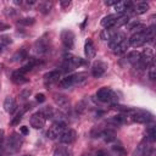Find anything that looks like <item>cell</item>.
<instances>
[{"label": "cell", "instance_id": "6da1fadb", "mask_svg": "<svg viewBox=\"0 0 156 156\" xmlns=\"http://www.w3.org/2000/svg\"><path fill=\"white\" fill-rule=\"evenodd\" d=\"M130 121L133 122H136V123H149L154 119V116L145 111V110H140V108H134V107H130L129 112L126 113Z\"/></svg>", "mask_w": 156, "mask_h": 156}, {"label": "cell", "instance_id": "7a4b0ae2", "mask_svg": "<svg viewBox=\"0 0 156 156\" xmlns=\"http://www.w3.org/2000/svg\"><path fill=\"white\" fill-rule=\"evenodd\" d=\"M84 65V60L78 57V56H74L72 54H65L63 55V62H62V68L65 72L67 71H72L79 66H83Z\"/></svg>", "mask_w": 156, "mask_h": 156}, {"label": "cell", "instance_id": "3957f363", "mask_svg": "<svg viewBox=\"0 0 156 156\" xmlns=\"http://www.w3.org/2000/svg\"><path fill=\"white\" fill-rule=\"evenodd\" d=\"M96 98L101 102H116L118 100L116 93L111 88H107V87H104V88L99 89L96 91Z\"/></svg>", "mask_w": 156, "mask_h": 156}, {"label": "cell", "instance_id": "277c9868", "mask_svg": "<svg viewBox=\"0 0 156 156\" xmlns=\"http://www.w3.org/2000/svg\"><path fill=\"white\" fill-rule=\"evenodd\" d=\"M65 130H66V123L62 121H56L49 128V130L46 132V135L49 139H58Z\"/></svg>", "mask_w": 156, "mask_h": 156}, {"label": "cell", "instance_id": "5b68a950", "mask_svg": "<svg viewBox=\"0 0 156 156\" xmlns=\"http://www.w3.org/2000/svg\"><path fill=\"white\" fill-rule=\"evenodd\" d=\"M22 144H23V138H22V135H20L18 133H12L11 136H9V139H7L6 146H7V150H9V151H11V152H17V151H20Z\"/></svg>", "mask_w": 156, "mask_h": 156}, {"label": "cell", "instance_id": "8992f818", "mask_svg": "<svg viewBox=\"0 0 156 156\" xmlns=\"http://www.w3.org/2000/svg\"><path fill=\"white\" fill-rule=\"evenodd\" d=\"M152 61H154V52H152L151 49L147 48V49H145V50L140 54V60H139V62H138L136 66H138L139 68L144 69V68H147Z\"/></svg>", "mask_w": 156, "mask_h": 156}, {"label": "cell", "instance_id": "52a82bcc", "mask_svg": "<svg viewBox=\"0 0 156 156\" xmlns=\"http://www.w3.org/2000/svg\"><path fill=\"white\" fill-rule=\"evenodd\" d=\"M52 99H54V102L58 106V108L61 111H65V112L69 111L71 102H69V99L66 95H63V94H54Z\"/></svg>", "mask_w": 156, "mask_h": 156}, {"label": "cell", "instance_id": "ba28073f", "mask_svg": "<svg viewBox=\"0 0 156 156\" xmlns=\"http://www.w3.org/2000/svg\"><path fill=\"white\" fill-rule=\"evenodd\" d=\"M61 41L63 44V46L66 49H72L73 45H74V34L72 30H68V29H63L61 32Z\"/></svg>", "mask_w": 156, "mask_h": 156}, {"label": "cell", "instance_id": "9c48e42d", "mask_svg": "<svg viewBox=\"0 0 156 156\" xmlns=\"http://www.w3.org/2000/svg\"><path fill=\"white\" fill-rule=\"evenodd\" d=\"M106 71H107V63L104 62V61H101V60L95 61L94 65H93V67H91V74L95 78L102 77Z\"/></svg>", "mask_w": 156, "mask_h": 156}, {"label": "cell", "instance_id": "30bf717a", "mask_svg": "<svg viewBox=\"0 0 156 156\" xmlns=\"http://www.w3.org/2000/svg\"><path fill=\"white\" fill-rule=\"evenodd\" d=\"M45 122H46V119H45V117L43 116V113H41L40 111L33 113V115L30 116V119H29L30 126H32L33 128H35V129H41V128L45 126Z\"/></svg>", "mask_w": 156, "mask_h": 156}, {"label": "cell", "instance_id": "8fae6325", "mask_svg": "<svg viewBox=\"0 0 156 156\" xmlns=\"http://www.w3.org/2000/svg\"><path fill=\"white\" fill-rule=\"evenodd\" d=\"M76 139H77V133H76V130H73V129H66V130L61 134V136L58 138L60 143H61V144H66V145L73 144V143L76 141Z\"/></svg>", "mask_w": 156, "mask_h": 156}, {"label": "cell", "instance_id": "7c38bea8", "mask_svg": "<svg viewBox=\"0 0 156 156\" xmlns=\"http://www.w3.org/2000/svg\"><path fill=\"white\" fill-rule=\"evenodd\" d=\"M48 49H49V41L45 38H40L34 44V52L38 54V55H41V54L46 52Z\"/></svg>", "mask_w": 156, "mask_h": 156}, {"label": "cell", "instance_id": "4fadbf2b", "mask_svg": "<svg viewBox=\"0 0 156 156\" xmlns=\"http://www.w3.org/2000/svg\"><path fill=\"white\" fill-rule=\"evenodd\" d=\"M60 76H61V71H60V69L50 71V72H48V73L44 74V82H45L46 85H48V84L50 85V84L57 82L58 78H60Z\"/></svg>", "mask_w": 156, "mask_h": 156}, {"label": "cell", "instance_id": "5bb4252c", "mask_svg": "<svg viewBox=\"0 0 156 156\" xmlns=\"http://www.w3.org/2000/svg\"><path fill=\"white\" fill-rule=\"evenodd\" d=\"M119 16H121V15H118V13H112V15L105 16V17L101 20V26L105 27V28H113V26H115L117 18H118Z\"/></svg>", "mask_w": 156, "mask_h": 156}, {"label": "cell", "instance_id": "9a60e30c", "mask_svg": "<svg viewBox=\"0 0 156 156\" xmlns=\"http://www.w3.org/2000/svg\"><path fill=\"white\" fill-rule=\"evenodd\" d=\"M84 54H85L87 58H94L95 57L96 49H95V45H94L91 39H87V41L84 44Z\"/></svg>", "mask_w": 156, "mask_h": 156}, {"label": "cell", "instance_id": "2e32d148", "mask_svg": "<svg viewBox=\"0 0 156 156\" xmlns=\"http://www.w3.org/2000/svg\"><path fill=\"white\" fill-rule=\"evenodd\" d=\"M132 6H133V2H130V1H117L115 4V10H116V13L123 15L124 12L130 10Z\"/></svg>", "mask_w": 156, "mask_h": 156}, {"label": "cell", "instance_id": "e0dca14e", "mask_svg": "<svg viewBox=\"0 0 156 156\" xmlns=\"http://www.w3.org/2000/svg\"><path fill=\"white\" fill-rule=\"evenodd\" d=\"M4 108L7 113H13L16 110H17V102L11 96H7L4 101Z\"/></svg>", "mask_w": 156, "mask_h": 156}, {"label": "cell", "instance_id": "ac0fdd59", "mask_svg": "<svg viewBox=\"0 0 156 156\" xmlns=\"http://www.w3.org/2000/svg\"><path fill=\"white\" fill-rule=\"evenodd\" d=\"M130 10L133 11L134 15H143L149 10V4L144 2V1H140V2H136L135 5H133Z\"/></svg>", "mask_w": 156, "mask_h": 156}, {"label": "cell", "instance_id": "d6986e66", "mask_svg": "<svg viewBox=\"0 0 156 156\" xmlns=\"http://www.w3.org/2000/svg\"><path fill=\"white\" fill-rule=\"evenodd\" d=\"M128 48H129V41H128V39L126 38L123 41H121L119 44H117V45H116L115 48H112L111 50H112L113 54H116V55H121V54L126 52Z\"/></svg>", "mask_w": 156, "mask_h": 156}, {"label": "cell", "instance_id": "ffe728a7", "mask_svg": "<svg viewBox=\"0 0 156 156\" xmlns=\"http://www.w3.org/2000/svg\"><path fill=\"white\" fill-rule=\"evenodd\" d=\"M124 39H126V34H124V33H121V32H117V33L111 38V40L108 41V46H110V49L115 48L117 44H119V43L123 41Z\"/></svg>", "mask_w": 156, "mask_h": 156}, {"label": "cell", "instance_id": "44dd1931", "mask_svg": "<svg viewBox=\"0 0 156 156\" xmlns=\"http://www.w3.org/2000/svg\"><path fill=\"white\" fill-rule=\"evenodd\" d=\"M72 155H73V152L68 146L60 145L54 150V156H72Z\"/></svg>", "mask_w": 156, "mask_h": 156}, {"label": "cell", "instance_id": "7402d4cb", "mask_svg": "<svg viewBox=\"0 0 156 156\" xmlns=\"http://www.w3.org/2000/svg\"><path fill=\"white\" fill-rule=\"evenodd\" d=\"M12 80L16 83V84H23V83H26L27 82V78H26V74L24 73H22L20 69H17V71H15L13 73H12Z\"/></svg>", "mask_w": 156, "mask_h": 156}, {"label": "cell", "instance_id": "603a6c76", "mask_svg": "<svg viewBox=\"0 0 156 156\" xmlns=\"http://www.w3.org/2000/svg\"><path fill=\"white\" fill-rule=\"evenodd\" d=\"M73 79H74V85H83L88 80V74L85 72H78L73 74Z\"/></svg>", "mask_w": 156, "mask_h": 156}, {"label": "cell", "instance_id": "cb8c5ba5", "mask_svg": "<svg viewBox=\"0 0 156 156\" xmlns=\"http://www.w3.org/2000/svg\"><path fill=\"white\" fill-rule=\"evenodd\" d=\"M38 9H39V11H40L41 13L46 15V13H49V12L51 11V9H52V2H51V1H40L39 5H38Z\"/></svg>", "mask_w": 156, "mask_h": 156}, {"label": "cell", "instance_id": "d4e9b609", "mask_svg": "<svg viewBox=\"0 0 156 156\" xmlns=\"http://www.w3.org/2000/svg\"><path fill=\"white\" fill-rule=\"evenodd\" d=\"M139 60H140V52H139V51H130V52L127 55V61H128L129 63L134 65V66L138 65Z\"/></svg>", "mask_w": 156, "mask_h": 156}, {"label": "cell", "instance_id": "484cf974", "mask_svg": "<svg viewBox=\"0 0 156 156\" xmlns=\"http://www.w3.org/2000/svg\"><path fill=\"white\" fill-rule=\"evenodd\" d=\"M116 33H117V32H116L113 28H105V29L100 33V37H101L102 40H107V41H110L111 38H112Z\"/></svg>", "mask_w": 156, "mask_h": 156}, {"label": "cell", "instance_id": "4316f807", "mask_svg": "<svg viewBox=\"0 0 156 156\" xmlns=\"http://www.w3.org/2000/svg\"><path fill=\"white\" fill-rule=\"evenodd\" d=\"M40 112L43 113V116L45 117V119H51V118H54L55 115H56V111H55L51 106H45V107H43V108L40 110Z\"/></svg>", "mask_w": 156, "mask_h": 156}, {"label": "cell", "instance_id": "83f0119b", "mask_svg": "<svg viewBox=\"0 0 156 156\" xmlns=\"http://www.w3.org/2000/svg\"><path fill=\"white\" fill-rule=\"evenodd\" d=\"M73 85H74L73 74H69V76H67L60 80V87H62V88H71Z\"/></svg>", "mask_w": 156, "mask_h": 156}, {"label": "cell", "instance_id": "f1b7e54d", "mask_svg": "<svg viewBox=\"0 0 156 156\" xmlns=\"http://www.w3.org/2000/svg\"><path fill=\"white\" fill-rule=\"evenodd\" d=\"M24 58H27V51H26L24 49H20L18 51H16V52L13 54L11 61H12V62H18V61H22V60H24Z\"/></svg>", "mask_w": 156, "mask_h": 156}, {"label": "cell", "instance_id": "f546056e", "mask_svg": "<svg viewBox=\"0 0 156 156\" xmlns=\"http://www.w3.org/2000/svg\"><path fill=\"white\" fill-rule=\"evenodd\" d=\"M129 22V17L126 15V13H123V15H121L118 18H117V21H116V23H115V26H113V29L117 27H121V26H123V24H127Z\"/></svg>", "mask_w": 156, "mask_h": 156}, {"label": "cell", "instance_id": "4dcf8cb0", "mask_svg": "<svg viewBox=\"0 0 156 156\" xmlns=\"http://www.w3.org/2000/svg\"><path fill=\"white\" fill-rule=\"evenodd\" d=\"M100 135H102L106 141H112V140L116 139V134H115V132H113L112 129H106V130L101 132Z\"/></svg>", "mask_w": 156, "mask_h": 156}, {"label": "cell", "instance_id": "1f68e13d", "mask_svg": "<svg viewBox=\"0 0 156 156\" xmlns=\"http://www.w3.org/2000/svg\"><path fill=\"white\" fill-rule=\"evenodd\" d=\"M156 140V132H155V127H150L146 130V141L149 143H154Z\"/></svg>", "mask_w": 156, "mask_h": 156}, {"label": "cell", "instance_id": "d6a6232c", "mask_svg": "<svg viewBox=\"0 0 156 156\" xmlns=\"http://www.w3.org/2000/svg\"><path fill=\"white\" fill-rule=\"evenodd\" d=\"M112 150L115 154H117V156H126V154H127V151L124 150V147L121 144H115L112 146Z\"/></svg>", "mask_w": 156, "mask_h": 156}, {"label": "cell", "instance_id": "836d02e7", "mask_svg": "<svg viewBox=\"0 0 156 156\" xmlns=\"http://www.w3.org/2000/svg\"><path fill=\"white\" fill-rule=\"evenodd\" d=\"M34 22H35V20H34L33 17L21 18V20H18V21H17V23H18V24H21V26H32V24H34Z\"/></svg>", "mask_w": 156, "mask_h": 156}, {"label": "cell", "instance_id": "e575fe53", "mask_svg": "<svg viewBox=\"0 0 156 156\" xmlns=\"http://www.w3.org/2000/svg\"><path fill=\"white\" fill-rule=\"evenodd\" d=\"M149 78L151 80L156 79V66H155V61H152L149 66Z\"/></svg>", "mask_w": 156, "mask_h": 156}, {"label": "cell", "instance_id": "d590c367", "mask_svg": "<svg viewBox=\"0 0 156 156\" xmlns=\"http://www.w3.org/2000/svg\"><path fill=\"white\" fill-rule=\"evenodd\" d=\"M29 95H30V89H23L21 93H20V99L21 100H26V99H28L29 98Z\"/></svg>", "mask_w": 156, "mask_h": 156}, {"label": "cell", "instance_id": "8d00e7d4", "mask_svg": "<svg viewBox=\"0 0 156 156\" xmlns=\"http://www.w3.org/2000/svg\"><path fill=\"white\" fill-rule=\"evenodd\" d=\"M4 141H5L4 130L0 129V156H2V151H4Z\"/></svg>", "mask_w": 156, "mask_h": 156}, {"label": "cell", "instance_id": "74e56055", "mask_svg": "<svg viewBox=\"0 0 156 156\" xmlns=\"http://www.w3.org/2000/svg\"><path fill=\"white\" fill-rule=\"evenodd\" d=\"M139 24H140V22H139V21H132V22H129V23H128V26H127V27H128V29H129V30H134Z\"/></svg>", "mask_w": 156, "mask_h": 156}, {"label": "cell", "instance_id": "f35d334b", "mask_svg": "<svg viewBox=\"0 0 156 156\" xmlns=\"http://www.w3.org/2000/svg\"><path fill=\"white\" fill-rule=\"evenodd\" d=\"M11 38L9 37V35H2V37H0V43H2V44H11Z\"/></svg>", "mask_w": 156, "mask_h": 156}, {"label": "cell", "instance_id": "ab89813d", "mask_svg": "<svg viewBox=\"0 0 156 156\" xmlns=\"http://www.w3.org/2000/svg\"><path fill=\"white\" fill-rule=\"evenodd\" d=\"M35 100H37L38 102H44V101H45V95L41 94V93L37 94V95H35Z\"/></svg>", "mask_w": 156, "mask_h": 156}, {"label": "cell", "instance_id": "60d3db41", "mask_svg": "<svg viewBox=\"0 0 156 156\" xmlns=\"http://www.w3.org/2000/svg\"><path fill=\"white\" fill-rule=\"evenodd\" d=\"M20 132H21V133H22L23 135H27V134L29 133V130H28V128H27V127H24V126L20 128Z\"/></svg>", "mask_w": 156, "mask_h": 156}, {"label": "cell", "instance_id": "b9f144b4", "mask_svg": "<svg viewBox=\"0 0 156 156\" xmlns=\"http://www.w3.org/2000/svg\"><path fill=\"white\" fill-rule=\"evenodd\" d=\"M9 28H10L9 24H5V23L0 22V30H6V29H9Z\"/></svg>", "mask_w": 156, "mask_h": 156}, {"label": "cell", "instance_id": "7bdbcfd3", "mask_svg": "<svg viewBox=\"0 0 156 156\" xmlns=\"http://www.w3.org/2000/svg\"><path fill=\"white\" fill-rule=\"evenodd\" d=\"M96 156H108V155H107V152L105 150H99L96 152Z\"/></svg>", "mask_w": 156, "mask_h": 156}, {"label": "cell", "instance_id": "ee69618b", "mask_svg": "<svg viewBox=\"0 0 156 156\" xmlns=\"http://www.w3.org/2000/svg\"><path fill=\"white\" fill-rule=\"evenodd\" d=\"M60 5H61L62 7H67V6L71 5V1H60Z\"/></svg>", "mask_w": 156, "mask_h": 156}, {"label": "cell", "instance_id": "f6af8a7d", "mask_svg": "<svg viewBox=\"0 0 156 156\" xmlns=\"http://www.w3.org/2000/svg\"><path fill=\"white\" fill-rule=\"evenodd\" d=\"M117 1H105V5H107V6H111V5H113L115 6V4H116Z\"/></svg>", "mask_w": 156, "mask_h": 156}, {"label": "cell", "instance_id": "bcb514c9", "mask_svg": "<svg viewBox=\"0 0 156 156\" xmlns=\"http://www.w3.org/2000/svg\"><path fill=\"white\" fill-rule=\"evenodd\" d=\"M1 50H2V49H1V45H0V52H1Z\"/></svg>", "mask_w": 156, "mask_h": 156}, {"label": "cell", "instance_id": "7dc6e473", "mask_svg": "<svg viewBox=\"0 0 156 156\" xmlns=\"http://www.w3.org/2000/svg\"><path fill=\"white\" fill-rule=\"evenodd\" d=\"M23 156H30V155H23Z\"/></svg>", "mask_w": 156, "mask_h": 156}, {"label": "cell", "instance_id": "c3c4849f", "mask_svg": "<svg viewBox=\"0 0 156 156\" xmlns=\"http://www.w3.org/2000/svg\"><path fill=\"white\" fill-rule=\"evenodd\" d=\"M0 71H1V66H0Z\"/></svg>", "mask_w": 156, "mask_h": 156}]
</instances>
